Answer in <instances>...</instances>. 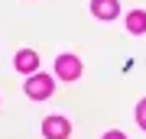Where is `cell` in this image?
Listing matches in <instances>:
<instances>
[{
    "instance_id": "6da1fadb",
    "label": "cell",
    "mask_w": 146,
    "mask_h": 139,
    "mask_svg": "<svg viewBox=\"0 0 146 139\" xmlns=\"http://www.w3.org/2000/svg\"><path fill=\"white\" fill-rule=\"evenodd\" d=\"M52 88H55V81L49 74H33V78H26V94L33 100H46L49 94H52Z\"/></svg>"
},
{
    "instance_id": "7a4b0ae2",
    "label": "cell",
    "mask_w": 146,
    "mask_h": 139,
    "mask_svg": "<svg viewBox=\"0 0 146 139\" xmlns=\"http://www.w3.org/2000/svg\"><path fill=\"white\" fill-rule=\"evenodd\" d=\"M55 74L62 81H75V78H81V62L75 55H58L55 58Z\"/></svg>"
},
{
    "instance_id": "3957f363",
    "label": "cell",
    "mask_w": 146,
    "mask_h": 139,
    "mask_svg": "<svg viewBox=\"0 0 146 139\" xmlns=\"http://www.w3.org/2000/svg\"><path fill=\"white\" fill-rule=\"evenodd\" d=\"M72 133V126H68L65 117H46L42 120V136L46 139H68Z\"/></svg>"
},
{
    "instance_id": "277c9868",
    "label": "cell",
    "mask_w": 146,
    "mask_h": 139,
    "mask_svg": "<svg viewBox=\"0 0 146 139\" xmlns=\"http://www.w3.org/2000/svg\"><path fill=\"white\" fill-rule=\"evenodd\" d=\"M16 71H23V74H33V71H36V68H39V55H36V52H33V49H23V52H16Z\"/></svg>"
},
{
    "instance_id": "5b68a950",
    "label": "cell",
    "mask_w": 146,
    "mask_h": 139,
    "mask_svg": "<svg viewBox=\"0 0 146 139\" xmlns=\"http://www.w3.org/2000/svg\"><path fill=\"white\" fill-rule=\"evenodd\" d=\"M91 13L98 16V20H114L120 13V3L117 0H91Z\"/></svg>"
},
{
    "instance_id": "8992f818",
    "label": "cell",
    "mask_w": 146,
    "mask_h": 139,
    "mask_svg": "<svg viewBox=\"0 0 146 139\" xmlns=\"http://www.w3.org/2000/svg\"><path fill=\"white\" fill-rule=\"evenodd\" d=\"M127 29L136 32V36H140V32H146V13H143V10H133L130 16H127Z\"/></svg>"
},
{
    "instance_id": "52a82bcc",
    "label": "cell",
    "mask_w": 146,
    "mask_h": 139,
    "mask_svg": "<svg viewBox=\"0 0 146 139\" xmlns=\"http://www.w3.org/2000/svg\"><path fill=\"white\" fill-rule=\"evenodd\" d=\"M136 123L146 129V100H140V103H136Z\"/></svg>"
},
{
    "instance_id": "ba28073f",
    "label": "cell",
    "mask_w": 146,
    "mask_h": 139,
    "mask_svg": "<svg viewBox=\"0 0 146 139\" xmlns=\"http://www.w3.org/2000/svg\"><path fill=\"white\" fill-rule=\"evenodd\" d=\"M104 139H127V136L120 133V129H110V133H104Z\"/></svg>"
}]
</instances>
